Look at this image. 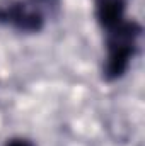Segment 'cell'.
<instances>
[{
    "mask_svg": "<svg viewBox=\"0 0 145 146\" xmlns=\"http://www.w3.org/2000/svg\"><path fill=\"white\" fill-rule=\"evenodd\" d=\"M108 31V61L104 66V73L108 80H114L126 72L133 56V49L137 46V37L140 36L142 29L135 22L121 21L118 26Z\"/></svg>",
    "mask_w": 145,
    "mask_h": 146,
    "instance_id": "obj_1",
    "label": "cell"
},
{
    "mask_svg": "<svg viewBox=\"0 0 145 146\" xmlns=\"http://www.w3.org/2000/svg\"><path fill=\"white\" fill-rule=\"evenodd\" d=\"M0 21H7L21 31H39L44 22L39 7H36V2H21L0 10Z\"/></svg>",
    "mask_w": 145,
    "mask_h": 146,
    "instance_id": "obj_2",
    "label": "cell"
},
{
    "mask_svg": "<svg viewBox=\"0 0 145 146\" xmlns=\"http://www.w3.org/2000/svg\"><path fill=\"white\" fill-rule=\"evenodd\" d=\"M125 0H96V15L103 27L111 29L123 21Z\"/></svg>",
    "mask_w": 145,
    "mask_h": 146,
    "instance_id": "obj_3",
    "label": "cell"
},
{
    "mask_svg": "<svg viewBox=\"0 0 145 146\" xmlns=\"http://www.w3.org/2000/svg\"><path fill=\"white\" fill-rule=\"evenodd\" d=\"M5 146H34L31 141L24 139V138H14V139H9Z\"/></svg>",
    "mask_w": 145,
    "mask_h": 146,
    "instance_id": "obj_4",
    "label": "cell"
}]
</instances>
